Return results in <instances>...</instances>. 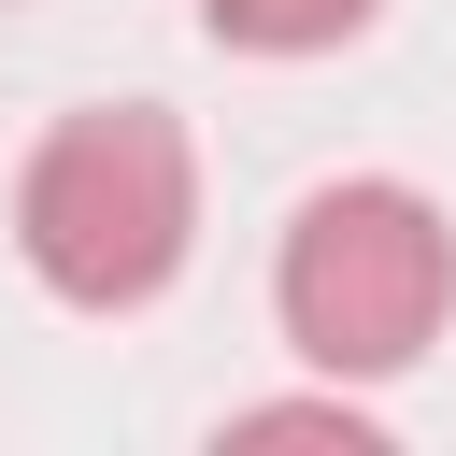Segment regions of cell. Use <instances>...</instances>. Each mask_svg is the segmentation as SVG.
Listing matches in <instances>:
<instances>
[{
	"label": "cell",
	"instance_id": "3957f363",
	"mask_svg": "<svg viewBox=\"0 0 456 456\" xmlns=\"http://www.w3.org/2000/svg\"><path fill=\"white\" fill-rule=\"evenodd\" d=\"M370 14H385V0H200V28H214L228 57H342Z\"/></svg>",
	"mask_w": 456,
	"mask_h": 456
},
{
	"label": "cell",
	"instance_id": "6da1fadb",
	"mask_svg": "<svg viewBox=\"0 0 456 456\" xmlns=\"http://www.w3.org/2000/svg\"><path fill=\"white\" fill-rule=\"evenodd\" d=\"M14 256L71 314H142L200 256V142L157 100H86L14 171Z\"/></svg>",
	"mask_w": 456,
	"mask_h": 456
},
{
	"label": "cell",
	"instance_id": "7a4b0ae2",
	"mask_svg": "<svg viewBox=\"0 0 456 456\" xmlns=\"http://www.w3.org/2000/svg\"><path fill=\"white\" fill-rule=\"evenodd\" d=\"M271 328L285 356H314L328 385H399L428 370V342L456 328V228L428 185L399 171H342L285 214L271 242Z\"/></svg>",
	"mask_w": 456,
	"mask_h": 456
}]
</instances>
